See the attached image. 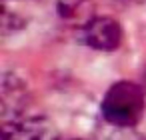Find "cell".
I'll use <instances>...</instances> for the list:
<instances>
[{"label": "cell", "mask_w": 146, "mask_h": 140, "mask_svg": "<svg viewBox=\"0 0 146 140\" xmlns=\"http://www.w3.org/2000/svg\"><path fill=\"white\" fill-rule=\"evenodd\" d=\"M144 92L134 82H116L108 88L102 100V116L118 128H132L144 114Z\"/></svg>", "instance_id": "1"}, {"label": "cell", "mask_w": 146, "mask_h": 140, "mask_svg": "<svg viewBox=\"0 0 146 140\" xmlns=\"http://www.w3.org/2000/svg\"><path fill=\"white\" fill-rule=\"evenodd\" d=\"M56 140H82V138H56Z\"/></svg>", "instance_id": "5"}, {"label": "cell", "mask_w": 146, "mask_h": 140, "mask_svg": "<svg viewBox=\"0 0 146 140\" xmlns=\"http://www.w3.org/2000/svg\"><path fill=\"white\" fill-rule=\"evenodd\" d=\"M44 130L46 126L40 118L14 116L12 120H4L2 140H42Z\"/></svg>", "instance_id": "3"}, {"label": "cell", "mask_w": 146, "mask_h": 140, "mask_svg": "<svg viewBox=\"0 0 146 140\" xmlns=\"http://www.w3.org/2000/svg\"><path fill=\"white\" fill-rule=\"evenodd\" d=\"M88 6L86 0H58V12L62 18L66 20H74V18H82L84 16V8Z\"/></svg>", "instance_id": "4"}, {"label": "cell", "mask_w": 146, "mask_h": 140, "mask_svg": "<svg viewBox=\"0 0 146 140\" xmlns=\"http://www.w3.org/2000/svg\"><path fill=\"white\" fill-rule=\"evenodd\" d=\"M82 40L100 52H112L122 42V26L110 16H94L82 24Z\"/></svg>", "instance_id": "2"}]
</instances>
